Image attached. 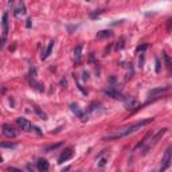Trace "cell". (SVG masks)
Returning a JSON list of instances; mask_svg holds the SVG:
<instances>
[{
    "instance_id": "cell-32",
    "label": "cell",
    "mask_w": 172,
    "mask_h": 172,
    "mask_svg": "<svg viewBox=\"0 0 172 172\" xmlns=\"http://www.w3.org/2000/svg\"><path fill=\"white\" fill-rule=\"evenodd\" d=\"M77 172H79V171H77Z\"/></svg>"
},
{
    "instance_id": "cell-5",
    "label": "cell",
    "mask_w": 172,
    "mask_h": 172,
    "mask_svg": "<svg viewBox=\"0 0 172 172\" xmlns=\"http://www.w3.org/2000/svg\"><path fill=\"white\" fill-rule=\"evenodd\" d=\"M2 27H3V34H2V47H4L7 35H8V13L4 12L2 17Z\"/></svg>"
},
{
    "instance_id": "cell-22",
    "label": "cell",
    "mask_w": 172,
    "mask_h": 172,
    "mask_svg": "<svg viewBox=\"0 0 172 172\" xmlns=\"http://www.w3.org/2000/svg\"><path fill=\"white\" fill-rule=\"evenodd\" d=\"M145 48H147V44H141V46H139L137 48H136V52H143Z\"/></svg>"
},
{
    "instance_id": "cell-30",
    "label": "cell",
    "mask_w": 172,
    "mask_h": 172,
    "mask_svg": "<svg viewBox=\"0 0 172 172\" xmlns=\"http://www.w3.org/2000/svg\"><path fill=\"white\" fill-rule=\"evenodd\" d=\"M69 170H70V167H69V166H67V167H65V168H63V170H62V171H61V172H67V171H69Z\"/></svg>"
},
{
    "instance_id": "cell-8",
    "label": "cell",
    "mask_w": 172,
    "mask_h": 172,
    "mask_svg": "<svg viewBox=\"0 0 172 172\" xmlns=\"http://www.w3.org/2000/svg\"><path fill=\"white\" fill-rule=\"evenodd\" d=\"M125 108L128 110H136V109H139L140 108V104L135 100V98L129 97V98H126L125 100Z\"/></svg>"
},
{
    "instance_id": "cell-29",
    "label": "cell",
    "mask_w": 172,
    "mask_h": 172,
    "mask_svg": "<svg viewBox=\"0 0 172 172\" xmlns=\"http://www.w3.org/2000/svg\"><path fill=\"white\" fill-rule=\"evenodd\" d=\"M87 78H89V74H87V73H86V71H83V79H85V81H86Z\"/></svg>"
},
{
    "instance_id": "cell-31",
    "label": "cell",
    "mask_w": 172,
    "mask_h": 172,
    "mask_svg": "<svg viewBox=\"0 0 172 172\" xmlns=\"http://www.w3.org/2000/svg\"><path fill=\"white\" fill-rule=\"evenodd\" d=\"M31 22H32V20H31V19H29V20H27V27H31Z\"/></svg>"
},
{
    "instance_id": "cell-4",
    "label": "cell",
    "mask_w": 172,
    "mask_h": 172,
    "mask_svg": "<svg viewBox=\"0 0 172 172\" xmlns=\"http://www.w3.org/2000/svg\"><path fill=\"white\" fill-rule=\"evenodd\" d=\"M16 124L20 126V128L23 129V131H26V132H31V131H36L38 133H40V131L38 128H34L32 124L27 120V118H24V117H19V118H16Z\"/></svg>"
},
{
    "instance_id": "cell-24",
    "label": "cell",
    "mask_w": 172,
    "mask_h": 172,
    "mask_svg": "<svg viewBox=\"0 0 172 172\" xmlns=\"http://www.w3.org/2000/svg\"><path fill=\"white\" fill-rule=\"evenodd\" d=\"M155 63H156V73H160V61H159V59H156V61H155Z\"/></svg>"
},
{
    "instance_id": "cell-19",
    "label": "cell",
    "mask_w": 172,
    "mask_h": 172,
    "mask_svg": "<svg viewBox=\"0 0 172 172\" xmlns=\"http://www.w3.org/2000/svg\"><path fill=\"white\" fill-rule=\"evenodd\" d=\"M81 55H82V46H77L75 48H74V58H75V61L78 62L79 59H81Z\"/></svg>"
},
{
    "instance_id": "cell-12",
    "label": "cell",
    "mask_w": 172,
    "mask_h": 172,
    "mask_svg": "<svg viewBox=\"0 0 172 172\" xmlns=\"http://www.w3.org/2000/svg\"><path fill=\"white\" fill-rule=\"evenodd\" d=\"M52 47H54V40H51L50 43H48V46H47V48H46V51H44L43 54L40 55V59H42V61L47 59V58L51 55V52H52Z\"/></svg>"
},
{
    "instance_id": "cell-18",
    "label": "cell",
    "mask_w": 172,
    "mask_h": 172,
    "mask_svg": "<svg viewBox=\"0 0 172 172\" xmlns=\"http://www.w3.org/2000/svg\"><path fill=\"white\" fill-rule=\"evenodd\" d=\"M87 110H89L90 113H93V114H97V110H100V112H101V104L93 102V104L89 106V109H87Z\"/></svg>"
},
{
    "instance_id": "cell-16",
    "label": "cell",
    "mask_w": 172,
    "mask_h": 172,
    "mask_svg": "<svg viewBox=\"0 0 172 172\" xmlns=\"http://www.w3.org/2000/svg\"><path fill=\"white\" fill-rule=\"evenodd\" d=\"M167 89H168V87H157V89H152L148 93V96L149 97H155V96H157V94H161V93L167 92Z\"/></svg>"
},
{
    "instance_id": "cell-14",
    "label": "cell",
    "mask_w": 172,
    "mask_h": 172,
    "mask_svg": "<svg viewBox=\"0 0 172 172\" xmlns=\"http://www.w3.org/2000/svg\"><path fill=\"white\" fill-rule=\"evenodd\" d=\"M15 16L16 17H20V16H23L24 13H26V7H24V4L23 3H19V4H17V7L15 8Z\"/></svg>"
},
{
    "instance_id": "cell-17",
    "label": "cell",
    "mask_w": 172,
    "mask_h": 172,
    "mask_svg": "<svg viewBox=\"0 0 172 172\" xmlns=\"http://www.w3.org/2000/svg\"><path fill=\"white\" fill-rule=\"evenodd\" d=\"M30 83H31V86L34 87V89H36L38 92H43V85H42V83H39V82H36V79L35 78H31L30 79Z\"/></svg>"
},
{
    "instance_id": "cell-28",
    "label": "cell",
    "mask_w": 172,
    "mask_h": 172,
    "mask_svg": "<svg viewBox=\"0 0 172 172\" xmlns=\"http://www.w3.org/2000/svg\"><path fill=\"white\" fill-rule=\"evenodd\" d=\"M171 26H172V20H168V27H167V30H168V31L171 30Z\"/></svg>"
},
{
    "instance_id": "cell-1",
    "label": "cell",
    "mask_w": 172,
    "mask_h": 172,
    "mask_svg": "<svg viewBox=\"0 0 172 172\" xmlns=\"http://www.w3.org/2000/svg\"><path fill=\"white\" fill-rule=\"evenodd\" d=\"M152 120H153V118H145V120H141V121L136 122V124H132V125H129V126H125V128H120V129H117L116 132L110 133V135H108L104 140H109V141H110V140H117V139L125 137V136H131V135H133V133L137 132L139 129H141L143 126L151 124Z\"/></svg>"
},
{
    "instance_id": "cell-20",
    "label": "cell",
    "mask_w": 172,
    "mask_h": 172,
    "mask_svg": "<svg viewBox=\"0 0 172 172\" xmlns=\"http://www.w3.org/2000/svg\"><path fill=\"white\" fill-rule=\"evenodd\" d=\"M97 160H98L97 166L100 167V168H104L105 166H106V163H108V156L106 157H102V159H97Z\"/></svg>"
},
{
    "instance_id": "cell-3",
    "label": "cell",
    "mask_w": 172,
    "mask_h": 172,
    "mask_svg": "<svg viewBox=\"0 0 172 172\" xmlns=\"http://www.w3.org/2000/svg\"><path fill=\"white\" fill-rule=\"evenodd\" d=\"M172 164V148L168 147L164 152V156H163V160H161V167H160V172H164L166 170L170 168V166Z\"/></svg>"
},
{
    "instance_id": "cell-9",
    "label": "cell",
    "mask_w": 172,
    "mask_h": 172,
    "mask_svg": "<svg viewBox=\"0 0 172 172\" xmlns=\"http://www.w3.org/2000/svg\"><path fill=\"white\" fill-rule=\"evenodd\" d=\"M73 155H74V152H73V149H71V148L66 149L65 152H62V155L59 156L58 163H59V164H62V163H65V161L70 160V159H71V157H73Z\"/></svg>"
},
{
    "instance_id": "cell-11",
    "label": "cell",
    "mask_w": 172,
    "mask_h": 172,
    "mask_svg": "<svg viewBox=\"0 0 172 172\" xmlns=\"http://www.w3.org/2000/svg\"><path fill=\"white\" fill-rule=\"evenodd\" d=\"M112 36H113V31L110 30H104V31L97 32V39H108V38H112Z\"/></svg>"
},
{
    "instance_id": "cell-13",
    "label": "cell",
    "mask_w": 172,
    "mask_h": 172,
    "mask_svg": "<svg viewBox=\"0 0 172 172\" xmlns=\"http://www.w3.org/2000/svg\"><path fill=\"white\" fill-rule=\"evenodd\" d=\"M105 94H106V96H109V97H112V98H122V96H121V93L118 92V90H116V89H113V87H112V89H106L104 92Z\"/></svg>"
},
{
    "instance_id": "cell-25",
    "label": "cell",
    "mask_w": 172,
    "mask_h": 172,
    "mask_svg": "<svg viewBox=\"0 0 172 172\" xmlns=\"http://www.w3.org/2000/svg\"><path fill=\"white\" fill-rule=\"evenodd\" d=\"M35 110H36L38 113H39V114L42 116V117H43V120H47V118H46V114H44L43 112H40V109H39V108H35Z\"/></svg>"
},
{
    "instance_id": "cell-21",
    "label": "cell",
    "mask_w": 172,
    "mask_h": 172,
    "mask_svg": "<svg viewBox=\"0 0 172 172\" xmlns=\"http://www.w3.org/2000/svg\"><path fill=\"white\" fill-rule=\"evenodd\" d=\"M0 145L3 147V148H10V149H12V148H16V144H7V143H2Z\"/></svg>"
},
{
    "instance_id": "cell-10",
    "label": "cell",
    "mask_w": 172,
    "mask_h": 172,
    "mask_svg": "<svg viewBox=\"0 0 172 172\" xmlns=\"http://www.w3.org/2000/svg\"><path fill=\"white\" fill-rule=\"evenodd\" d=\"M38 170H39V172H47L48 168H50V164H48V161L46 159H39L38 160Z\"/></svg>"
},
{
    "instance_id": "cell-27",
    "label": "cell",
    "mask_w": 172,
    "mask_h": 172,
    "mask_svg": "<svg viewBox=\"0 0 172 172\" xmlns=\"http://www.w3.org/2000/svg\"><path fill=\"white\" fill-rule=\"evenodd\" d=\"M8 171H10V172H22L20 170H17V168H13V167H10Z\"/></svg>"
},
{
    "instance_id": "cell-26",
    "label": "cell",
    "mask_w": 172,
    "mask_h": 172,
    "mask_svg": "<svg viewBox=\"0 0 172 172\" xmlns=\"http://www.w3.org/2000/svg\"><path fill=\"white\" fill-rule=\"evenodd\" d=\"M124 47V39L120 40V44H117V50H121V48Z\"/></svg>"
},
{
    "instance_id": "cell-7",
    "label": "cell",
    "mask_w": 172,
    "mask_h": 172,
    "mask_svg": "<svg viewBox=\"0 0 172 172\" xmlns=\"http://www.w3.org/2000/svg\"><path fill=\"white\" fill-rule=\"evenodd\" d=\"M3 135H4L6 137H8V139H13V137H16L17 136V132L12 128L11 125L4 124L3 125Z\"/></svg>"
},
{
    "instance_id": "cell-6",
    "label": "cell",
    "mask_w": 172,
    "mask_h": 172,
    "mask_svg": "<svg viewBox=\"0 0 172 172\" xmlns=\"http://www.w3.org/2000/svg\"><path fill=\"white\" fill-rule=\"evenodd\" d=\"M70 109H71V112L77 116V117H79V118H81V121H82V122L87 121V116H86L85 113H83L82 110H81V108H79L77 104H71V105H70Z\"/></svg>"
},
{
    "instance_id": "cell-23",
    "label": "cell",
    "mask_w": 172,
    "mask_h": 172,
    "mask_svg": "<svg viewBox=\"0 0 172 172\" xmlns=\"http://www.w3.org/2000/svg\"><path fill=\"white\" fill-rule=\"evenodd\" d=\"M58 147H61V143H59V144H55V145H51V147H48V148H46V152H48V151H51V149H55V148H58Z\"/></svg>"
},
{
    "instance_id": "cell-2",
    "label": "cell",
    "mask_w": 172,
    "mask_h": 172,
    "mask_svg": "<svg viewBox=\"0 0 172 172\" xmlns=\"http://www.w3.org/2000/svg\"><path fill=\"white\" fill-rule=\"evenodd\" d=\"M166 132H167V128H163V129H160V131L157 132L156 135L153 136V137H151V141L148 143V145H147V147H144V149H143V155H147V153H148L149 151L152 149L157 143H159V140H160L161 137H163V135H164Z\"/></svg>"
},
{
    "instance_id": "cell-15",
    "label": "cell",
    "mask_w": 172,
    "mask_h": 172,
    "mask_svg": "<svg viewBox=\"0 0 172 172\" xmlns=\"http://www.w3.org/2000/svg\"><path fill=\"white\" fill-rule=\"evenodd\" d=\"M163 58H164V62H166V66H167V70L172 74V59L168 57L167 52H163Z\"/></svg>"
}]
</instances>
